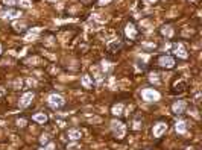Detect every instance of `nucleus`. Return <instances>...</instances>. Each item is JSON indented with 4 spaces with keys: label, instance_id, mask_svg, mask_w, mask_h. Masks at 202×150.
<instances>
[{
    "label": "nucleus",
    "instance_id": "obj_1",
    "mask_svg": "<svg viewBox=\"0 0 202 150\" xmlns=\"http://www.w3.org/2000/svg\"><path fill=\"white\" fill-rule=\"evenodd\" d=\"M141 97L146 102H158V100L161 99V94L158 91H155L153 88H145L141 91Z\"/></svg>",
    "mask_w": 202,
    "mask_h": 150
},
{
    "label": "nucleus",
    "instance_id": "obj_2",
    "mask_svg": "<svg viewBox=\"0 0 202 150\" xmlns=\"http://www.w3.org/2000/svg\"><path fill=\"white\" fill-rule=\"evenodd\" d=\"M47 103L50 105L53 109H59V108H62V106H64L65 100L62 99V96H59V94L53 93V94H50V96H49V99H47Z\"/></svg>",
    "mask_w": 202,
    "mask_h": 150
},
{
    "label": "nucleus",
    "instance_id": "obj_3",
    "mask_svg": "<svg viewBox=\"0 0 202 150\" xmlns=\"http://www.w3.org/2000/svg\"><path fill=\"white\" fill-rule=\"evenodd\" d=\"M111 129H113V132L116 133L117 138H123V137H125L126 127H125V125H123L122 121H119V120H113V121H111Z\"/></svg>",
    "mask_w": 202,
    "mask_h": 150
},
{
    "label": "nucleus",
    "instance_id": "obj_4",
    "mask_svg": "<svg viewBox=\"0 0 202 150\" xmlns=\"http://www.w3.org/2000/svg\"><path fill=\"white\" fill-rule=\"evenodd\" d=\"M22 12L20 11H15V9H8V11H0V17L5 18V20H15V18H20Z\"/></svg>",
    "mask_w": 202,
    "mask_h": 150
},
{
    "label": "nucleus",
    "instance_id": "obj_5",
    "mask_svg": "<svg viewBox=\"0 0 202 150\" xmlns=\"http://www.w3.org/2000/svg\"><path fill=\"white\" fill-rule=\"evenodd\" d=\"M158 64L161 67H164V68H173L175 67V59L170 58V56H161L158 59Z\"/></svg>",
    "mask_w": 202,
    "mask_h": 150
},
{
    "label": "nucleus",
    "instance_id": "obj_6",
    "mask_svg": "<svg viewBox=\"0 0 202 150\" xmlns=\"http://www.w3.org/2000/svg\"><path fill=\"white\" fill-rule=\"evenodd\" d=\"M185 108H187V103H185L184 100H178V102H175V103L172 105V111H173L175 114H182V112L185 111Z\"/></svg>",
    "mask_w": 202,
    "mask_h": 150
},
{
    "label": "nucleus",
    "instance_id": "obj_7",
    "mask_svg": "<svg viewBox=\"0 0 202 150\" xmlns=\"http://www.w3.org/2000/svg\"><path fill=\"white\" fill-rule=\"evenodd\" d=\"M166 130H167V125H166V123H156V125H153V137L158 138V137H161Z\"/></svg>",
    "mask_w": 202,
    "mask_h": 150
},
{
    "label": "nucleus",
    "instance_id": "obj_8",
    "mask_svg": "<svg viewBox=\"0 0 202 150\" xmlns=\"http://www.w3.org/2000/svg\"><path fill=\"white\" fill-rule=\"evenodd\" d=\"M32 100H34V93H25L22 96V99H20V106L22 108H27L32 103Z\"/></svg>",
    "mask_w": 202,
    "mask_h": 150
},
{
    "label": "nucleus",
    "instance_id": "obj_9",
    "mask_svg": "<svg viewBox=\"0 0 202 150\" xmlns=\"http://www.w3.org/2000/svg\"><path fill=\"white\" fill-rule=\"evenodd\" d=\"M173 53L176 55L178 58H182V59H187V52L182 47V44H173Z\"/></svg>",
    "mask_w": 202,
    "mask_h": 150
},
{
    "label": "nucleus",
    "instance_id": "obj_10",
    "mask_svg": "<svg viewBox=\"0 0 202 150\" xmlns=\"http://www.w3.org/2000/svg\"><path fill=\"white\" fill-rule=\"evenodd\" d=\"M125 33H126V37L129 40H135L137 38V30H135V27L132 23H128L126 27H125Z\"/></svg>",
    "mask_w": 202,
    "mask_h": 150
},
{
    "label": "nucleus",
    "instance_id": "obj_11",
    "mask_svg": "<svg viewBox=\"0 0 202 150\" xmlns=\"http://www.w3.org/2000/svg\"><path fill=\"white\" fill-rule=\"evenodd\" d=\"M67 137H69V140H79L81 137H82V132H81V129H70L69 130V133H67Z\"/></svg>",
    "mask_w": 202,
    "mask_h": 150
},
{
    "label": "nucleus",
    "instance_id": "obj_12",
    "mask_svg": "<svg viewBox=\"0 0 202 150\" xmlns=\"http://www.w3.org/2000/svg\"><path fill=\"white\" fill-rule=\"evenodd\" d=\"M32 120H34V121H37V123H41V125H44V123L47 121V115H46L44 112H37V114H34Z\"/></svg>",
    "mask_w": 202,
    "mask_h": 150
},
{
    "label": "nucleus",
    "instance_id": "obj_13",
    "mask_svg": "<svg viewBox=\"0 0 202 150\" xmlns=\"http://www.w3.org/2000/svg\"><path fill=\"white\" fill-rule=\"evenodd\" d=\"M40 30H41L40 27H34V29H30V30H29V33L26 35L25 41H34V40L37 38V35L40 33Z\"/></svg>",
    "mask_w": 202,
    "mask_h": 150
},
{
    "label": "nucleus",
    "instance_id": "obj_14",
    "mask_svg": "<svg viewBox=\"0 0 202 150\" xmlns=\"http://www.w3.org/2000/svg\"><path fill=\"white\" fill-rule=\"evenodd\" d=\"M120 46H122V43H120L119 40H114V41H109V43L106 44V49L109 50V52H114V50L120 49Z\"/></svg>",
    "mask_w": 202,
    "mask_h": 150
},
{
    "label": "nucleus",
    "instance_id": "obj_15",
    "mask_svg": "<svg viewBox=\"0 0 202 150\" xmlns=\"http://www.w3.org/2000/svg\"><path fill=\"white\" fill-rule=\"evenodd\" d=\"M175 129H176V132L178 133H185V121L184 120H178L176 121V125H175Z\"/></svg>",
    "mask_w": 202,
    "mask_h": 150
},
{
    "label": "nucleus",
    "instance_id": "obj_16",
    "mask_svg": "<svg viewBox=\"0 0 202 150\" xmlns=\"http://www.w3.org/2000/svg\"><path fill=\"white\" fill-rule=\"evenodd\" d=\"M111 112H113L114 115H117V117H119V115H122V114H123V105H122V103L114 105V106H113V109H111Z\"/></svg>",
    "mask_w": 202,
    "mask_h": 150
},
{
    "label": "nucleus",
    "instance_id": "obj_17",
    "mask_svg": "<svg viewBox=\"0 0 202 150\" xmlns=\"http://www.w3.org/2000/svg\"><path fill=\"white\" fill-rule=\"evenodd\" d=\"M161 33H163L164 37H167V38H172V35H173V29H172L170 26H164V27L161 29Z\"/></svg>",
    "mask_w": 202,
    "mask_h": 150
},
{
    "label": "nucleus",
    "instance_id": "obj_18",
    "mask_svg": "<svg viewBox=\"0 0 202 150\" xmlns=\"http://www.w3.org/2000/svg\"><path fill=\"white\" fill-rule=\"evenodd\" d=\"M81 82H82L84 88H90V87H91V79H90V76H88V75H84V76H82Z\"/></svg>",
    "mask_w": 202,
    "mask_h": 150
},
{
    "label": "nucleus",
    "instance_id": "obj_19",
    "mask_svg": "<svg viewBox=\"0 0 202 150\" xmlns=\"http://www.w3.org/2000/svg\"><path fill=\"white\" fill-rule=\"evenodd\" d=\"M38 62H40V58H38V56H32V58L26 59V64H27V65H37Z\"/></svg>",
    "mask_w": 202,
    "mask_h": 150
},
{
    "label": "nucleus",
    "instance_id": "obj_20",
    "mask_svg": "<svg viewBox=\"0 0 202 150\" xmlns=\"http://www.w3.org/2000/svg\"><path fill=\"white\" fill-rule=\"evenodd\" d=\"M12 26L15 27V30H23V29L26 27V25L23 23V21H14V23H12Z\"/></svg>",
    "mask_w": 202,
    "mask_h": 150
},
{
    "label": "nucleus",
    "instance_id": "obj_21",
    "mask_svg": "<svg viewBox=\"0 0 202 150\" xmlns=\"http://www.w3.org/2000/svg\"><path fill=\"white\" fill-rule=\"evenodd\" d=\"M149 80H151L152 83H155V85L160 83V79H158V75H156V73H151V75H149Z\"/></svg>",
    "mask_w": 202,
    "mask_h": 150
},
{
    "label": "nucleus",
    "instance_id": "obj_22",
    "mask_svg": "<svg viewBox=\"0 0 202 150\" xmlns=\"http://www.w3.org/2000/svg\"><path fill=\"white\" fill-rule=\"evenodd\" d=\"M109 68H111V62L102 61V70H103V71H109Z\"/></svg>",
    "mask_w": 202,
    "mask_h": 150
},
{
    "label": "nucleus",
    "instance_id": "obj_23",
    "mask_svg": "<svg viewBox=\"0 0 202 150\" xmlns=\"http://www.w3.org/2000/svg\"><path fill=\"white\" fill-rule=\"evenodd\" d=\"M18 5H20L22 8H30V6H32L30 0H20V2H18Z\"/></svg>",
    "mask_w": 202,
    "mask_h": 150
},
{
    "label": "nucleus",
    "instance_id": "obj_24",
    "mask_svg": "<svg viewBox=\"0 0 202 150\" xmlns=\"http://www.w3.org/2000/svg\"><path fill=\"white\" fill-rule=\"evenodd\" d=\"M22 85H23V80H22V79H17V80L14 82V88H15V90L22 88Z\"/></svg>",
    "mask_w": 202,
    "mask_h": 150
},
{
    "label": "nucleus",
    "instance_id": "obj_25",
    "mask_svg": "<svg viewBox=\"0 0 202 150\" xmlns=\"http://www.w3.org/2000/svg\"><path fill=\"white\" fill-rule=\"evenodd\" d=\"M40 143L41 144H46V143H49V135H41V138H40Z\"/></svg>",
    "mask_w": 202,
    "mask_h": 150
},
{
    "label": "nucleus",
    "instance_id": "obj_26",
    "mask_svg": "<svg viewBox=\"0 0 202 150\" xmlns=\"http://www.w3.org/2000/svg\"><path fill=\"white\" fill-rule=\"evenodd\" d=\"M3 3L8 5V6H14V5L17 3V0H3Z\"/></svg>",
    "mask_w": 202,
    "mask_h": 150
},
{
    "label": "nucleus",
    "instance_id": "obj_27",
    "mask_svg": "<svg viewBox=\"0 0 202 150\" xmlns=\"http://www.w3.org/2000/svg\"><path fill=\"white\" fill-rule=\"evenodd\" d=\"M53 149H55V144H53V143H50V144H47L46 147H41L40 150H53Z\"/></svg>",
    "mask_w": 202,
    "mask_h": 150
},
{
    "label": "nucleus",
    "instance_id": "obj_28",
    "mask_svg": "<svg viewBox=\"0 0 202 150\" xmlns=\"http://www.w3.org/2000/svg\"><path fill=\"white\" fill-rule=\"evenodd\" d=\"M17 126H20V127H25V126H26V120H25V118H20V120H17Z\"/></svg>",
    "mask_w": 202,
    "mask_h": 150
},
{
    "label": "nucleus",
    "instance_id": "obj_29",
    "mask_svg": "<svg viewBox=\"0 0 202 150\" xmlns=\"http://www.w3.org/2000/svg\"><path fill=\"white\" fill-rule=\"evenodd\" d=\"M143 47H148V49H155V44H153V43H143Z\"/></svg>",
    "mask_w": 202,
    "mask_h": 150
},
{
    "label": "nucleus",
    "instance_id": "obj_30",
    "mask_svg": "<svg viewBox=\"0 0 202 150\" xmlns=\"http://www.w3.org/2000/svg\"><path fill=\"white\" fill-rule=\"evenodd\" d=\"M135 130H138V129H141V123L140 121H134V126H132Z\"/></svg>",
    "mask_w": 202,
    "mask_h": 150
},
{
    "label": "nucleus",
    "instance_id": "obj_31",
    "mask_svg": "<svg viewBox=\"0 0 202 150\" xmlns=\"http://www.w3.org/2000/svg\"><path fill=\"white\" fill-rule=\"evenodd\" d=\"M108 3H111V0H99V5H108Z\"/></svg>",
    "mask_w": 202,
    "mask_h": 150
},
{
    "label": "nucleus",
    "instance_id": "obj_32",
    "mask_svg": "<svg viewBox=\"0 0 202 150\" xmlns=\"http://www.w3.org/2000/svg\"><path fill=\"white\" fill-rule=\"evenodd\" d=\"M35 83H37V82H35L34 79H27V85H30V87H34Z\"/></svg>",
    "mask_w": 202,
    "mask_h": 150
},
{
    "label": "nucleus",
    "instance_id": "obj_33",
    "mask_svg": "<svg viewBox=\"0 0 202 150\" xmlns=\"http://www.w3.org/2000/svg\"><path fill=\"white\" fill-rule=\"evenodd\" d=\"M156 0H143V3H146V5H152V3H155Z\"/></svg>",
    "mask_w": 202,
    "mask_h": 150
},
{
    "label": "nucleus",
    "instance_id": "obj_34",
    "mask_svg": "<svg viewBox=\"0 0 202 150\" xmlns=\"http://www.w3.org/2000/svg\"><path fill=\"white\" fill-rule=\"evenodd\" d=\"M58 125H59V127H64V126H65V123H64L62 120H58Z\"/></svg>",
    "mask_w": 202,
    "mask_h": 150
},
{
    "label": "nucleus",
    "instance_id": "obj_35",
    "mask_svg": "<svg viewBox=\"0 0 202 150\" xmlns=\"http://www.w3.org/2000/svg\"><path fill=\"white\" fill-rule=\"evenodd\" d=\"M5 94V88H0V96H3Z\"/></svg>",
    "mask_w": 202,
    "mask_h": 150
},
{
    "label": "nucleus",
    "instance_id": "obj_36",
    "mask_svg": "<svg viewBox=\"0 0 202 150\" xmlns=\"http://www.w3.org/2000/svg\"><path fill=\"white\" fill-rule=\"evenodd\" d=\"M190 2H193V3H195V2H198V0H190Z\"/></svg>",
    "mask_w": 202,
    "mask_h": 150
},
{
    "label": "nucleus",
    "instance_id": "obj_37",
    "mask_svg": "<svg viewBox=\"0 0 202 150\" xmlns=\"http://www.w3.org/2000/svg\"><path fill=\"white\" fill-rule=\"evenodd\" d=\"M0 55H2V46H0Z\"/></svg>",
    "mask_w": 202,
    "mask_h": 150
},
{
    "label": "nucleus",
    "instance_id": "obj_38",
    "mask_svg": "<svg viewBox=\"0 0 202 150\" xmlns=\"http://www.w3.org/2000/svg\"><path fill=\"white\" fill-rule=\"evenodd\" d=\"M187 150H193V149H187Z\"/></svg>",
    "mask_w": 202,
    "mask_h": 150
}]
</instances>
